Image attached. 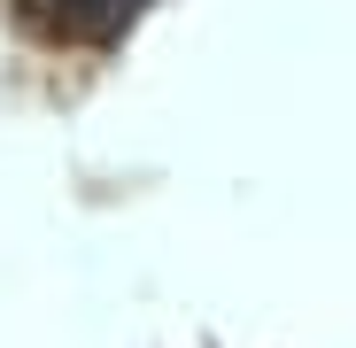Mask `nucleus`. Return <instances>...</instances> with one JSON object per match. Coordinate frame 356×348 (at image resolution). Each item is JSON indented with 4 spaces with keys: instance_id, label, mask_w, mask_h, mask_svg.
Listing matches in <instances>:
<instances>
[{
    "instance_id": "1",
    "label": "nucleus",
    "mask_w": 356,
    "mask_h": 348,
    "mask_svg": "<svg viewBox=\"0 0 356 348\" xmlns=\"http://www.w3.org/2000/svg\"><path fill=\"white\" fill-rule=\"evenodd\" d=\"M0 8L47 47H108V39H124V24L147 0H0Z\"/></svg>"
}]
</instances>
